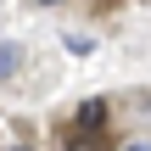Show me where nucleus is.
<instances>
[{
    "mask_svg": "<svg viewBox=\"0 0 151 151\" xmlns=\"http://www.w3.org/2000/svg\"><path fill=\"white\" fill-rule=\"evenodd\" d=\"M17 56H22L17 45H0V78H11V73H17Z\"/></svg>",
    "mask_w": 151,
    "mask_h": 151,
    "instance_id": "obj_2",
    "label": "nucleus"
},
{
    "mask_svg": "<svg viewBox=\"0 0 151 151\" xmlns=\"http://www.w3.org/2000/svg\"><path fill=\"white\" fill-rule=\"evenodd\" d=\"M101 123H106V101L95 95V101H84V106H78V134H90V129L101 134Z\"/></svg>",
    "mask_w": 151,
    "mask_h": 151,
    "instance_id": "obj_1",
    "label": "nucleus"
},
{
    "mask_svg": "<svg viewBox=\"0 0 151 151\" xmlns=\"http://www.w3.org/2000/svg\"><path fill=\"white\" fill-rule=\"evenodd\" d=\"M134 151H151V146H134Z\"/></svg>",
    "mask_w": 151,
    "mask_h": 151,
    "instance_id": "obj_4",
    "label": "nucleus"
},
{
    "mask_svg": "<svg viewBox=\"0 0 151 151\" xmlns=\"http://www.w3.org/2000/svg\"><path fill=\"white\" fill-rule=\"evenodd\" d=\"M45 6H62V0H45Z\"/></svg>",
    "mask_w": 151,
    "mask_h": 151,
    "instance_id": "obj_3",
    "label": "nucleus"
}]
</instances>
